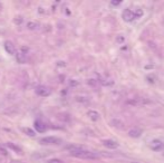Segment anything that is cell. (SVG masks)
<instances>
[{
  "instance_id": "6da1fadb",
  "label": "cell",
  "mask_w": 164,
  "mask_h": 163,
  "mask_svg": "<svg viewBox=\"0 0 164 163\" xmlns=\"http://www.w3.org/2000/svg\"><path fill=\"white\" fill-rule=\"evenodd\" d=\"M70 155L75 156V158H78V159H85V160H96L99 158V155L97 153L88 151V150H85V149L80 150V151H77V152H72Z\"/></svg>"
},
{
  "instance_id": "7a4b0ae2",
  "label": "cell",
  "mask_w": 164,
  "mask_h": 163,
  "mask_svg": "<svg viewBox=\"0 0 164 163\" xmlns=\"http://www.w3.org/2000/svg\"><path fill=\"white\" fill-rule=\"evenodd\" d=\"M62 142V139L57 136H45L39 140V143L43 145H58Z\"/></svg>"
},
{
  "instance_id": "3957f363",
  "label": "cell",
  "mask_w": 164,
  "mask_h": 163,
  "mask_svg": "<svg viewBox=\"0 0 164 163\" xmlns=\"http://www.w3.org/2000/svg\"><path fill=\"white\" fill-rule=\"evenodd\" d=\"M126 103L128 105H132V106H144V105H147V104L151 103V101L147 100V98H131V100H127Z\"/></svg>"
},
{
  "instance_id": "277c9868",
  "label": "cell",
  "mask_w": 164,
  "mask_h": 163,
  "mask_svg": "<svg viewBox=\"0 0 164 163\" xmlns=\"http://www.w3.org/2000/svg\"><path fill=\"white\" fill-rule=\"evenodd\" d=\"M149 146L151 150H153L155 152H159V151H161V150H163L164 149V143L161 141V140L155 139V140H152V141L150 142Z\"/></svg>"
},
{
  "instance_id": "5b68a950",
  "label": "cell",
  "mask_w": 164,
  "mask_h": 163,
  "mask_svg": "<svg viewBox=\"0 0 164 163\" xmlns=\"http://www.w3.org/2000/svg\"><path fill=\"white\" fill-rule=\"evenodd\" d=\"M122 17H123V20L126 22H131L133 21L135 19V15H134V11L131 10V9H125L122 14Z\"/></svg>"
},
{
  "instance_id": "8992f818",
  "label": "cell",
  "mask_w": 164,
  "mask_h": 163,
  "mask_svg": "<svg viewBox=\"0 0 164 163\" xmlns=\"http://www.w3.org/2000/svg\"><path fill=\"white\" fill-rule=\"evenodd\" d=\"M36 93H37V95H39V96L46 97L50 95L51 91L48 88V87H46V86H38L36 88Z\"/></svg>"
},
{
  "instance_id": "52a82bcc",
  "label": "cell",
  "mask_w": 164,
  "mask_h": 163,
  "mask_svg": "<svg viewBox=\"0 0 164 163\" xmlns=\"http://www.w3.org/2000/svg\"><path fill=\"white\" fill-rule=\"evenodd\" d=\"M103 145L107 149H111V150H115L120 146V144L117 143L116 141H114V140H103Z\"/></svg>"
},
{
  "instance_id": "ba28073f",
  "label": "cell",
  "mask_w": 164,
  "mask_h": 163,
  "mask_svg": "<svg viewBox=\"0 0 164 163\" xmlns=\"http://www.w3.org/2000/svg\"><path fill=\"white\" fill-rule=\"evenodd\" d=\"M4 46H5L6 52H7L8 54H10V55H16V48H15V46H14V44H12L10 40L5 41Z\"/></svg>"
},
{
  "instance_id": "9c48e42d",
  "label": "cell",
  "mask_w": 164,
  "mask_h": 163,
  "mask_svg": "<svg viewBox=\"0 0 164 163\" xmlns=\"http://www.w3.org/2000/svg\"><path fill=\"white\" fill-rule=\"evenodd\" d=\"M87 116L92 120V121H94V122H96V121H98V120H99V113H98V112L94 111V110L88 111L87 112Z\"/></svg>"
},
{
  "instance_id": "30bf717a",
  "label": "cell",
  "mask_w": 164,
  "mask_h": 163,
  "mask_svg": "<svg viewBox=\"0 0 164 163\" xmlns=\"http://www.w3.org/2000/svg\"><path fill=\"white\" fill-rule=\"evenodd\" d=\"M35 129L37 130V132L43 133V132H45V131H46V125H45L44 123L41 122L40 120H38V121H36V122H35Z\"/></svg>"
},
{
  "instance_id": "8fae6325",
  "label": "cell",
  "mask_w": 164,
  "mask_h": 163,
  "mask_svg": "<svg viewBox=\"0 0 164 163\" xmlns=\"http://www.w3.org/2000/svg\"><path fill=\"white\" fill-rule=\"evenodd\" d=\"M128 135L131 137L136 139V137H140L142 135V131L139 130V129H131V130L128 131Z\"/></svg>"
},
{
  "instance_id": "7c38bea8",
  "label": "cell",
  "mask_w": 164,
  "mask_h": 163,
  "mask_svg": "<svg viewBox=\"0 0 164 163\" xmlns=\"http://www.w3.org/2000/svg\"><path fill=\"white\" fill-rule=\"evenodd\" d=\"M16 59L17 62H19L20 64H24L26 62V56L24 53H18V54H16Z\"/></svg>"
},
{
  "instance_id": "4fadbf2b",
  "label": "cell",
  "mask_w": 164,
  "mask_h": 163,
  "mask_svg": "<svg viewBox=\"0 0 164 163\" xmlns=\"http://www.w3.org/2000/svg\"><path fill=\"white\" fill-rule=\"evenodd\" d=\"M6 146L7 148H9V149H11V150H14L15 152H17V153H19L21 150H20V148H18V146H16L14 143H11V142H8V143H6Z\"/></svg>"
},
{
  "instance_id": "5bb4252c",
  "label": "cell",
  "mask_w": 164,
  "mask_h": 163,
  "mask_svg": "<svg viewBox=\"0 0 164 163\" xmlns=\"http://www.w3.org/2000/svg\"><path fill=\"white\" fill-rule=\"evenodd\" d=\"M21 131L25 134L29 135V136H35V132H34L31 129H29V127H24V129H21Z\"/></svg>"
},
{
  "instance_id": "9a60e30c",
  "label": "cell",
  "mask_w": 164,
  "mask_h": 163,
  "mask_svg": "<svg viewBox=\"0 0 164 163\" xmlns=\"http://www.w3.org/2000/svg\"><path fill=\"white\" fill-rule=\"evenodd\" d=\"M27 28L30 30H35L38 28V24H37V22H34V21H29L27 24Z\"/></svg>"
},
{
  "instance_id": "2e32d148",
  "label": "cell",
  "mask_w": 164,
  "mask_h": 163,
  "mask_svg": "<svg viewBox=\"0 0 164 163\" xmlns=\"http://www.w3.org/2000/svg\"><path fill=\"white\" fill-rule=\"evenodd\" d=\"M102 84L104 86H113L114 85V81H113V79H103Z\"/></svg>"
},
{
  "instance_id": "e0dca14e",
  "label": "cell",
  "mask_w": 164,
  "mask_h": 163,
  "mask_svg": "<svg viewBox=\"0 0 164 163\" xmlns=\"http://www.w3.org/2000/svg\"><path fill=\"white\" fill-rule=\"evenodd\" d=\"M134 15H135V18H141L143 16V10L142 9H137L136 11H134Z\"/></svg>"
},
{
  "instance_id": "ac0fdd59",
  "label": "cell",
  "mask_w": 164,
  "mask_h": 163,
  "mask_svg": "<svg viewBox=\"0 0 164 163\" xmlns=\"http://www.w3.org/2000/svg\"><path fill=\"white\" fill-rule=\"evenodd\" d=\"M47 163H64V161H62L60 159H50L48 160Z\"/></svg>"
},
{
  "instance_id": "d6986e66",
  "label": "cell",
  "mask_w": 164,
  "mask_h": 163,
  "mask_svg": "<svg viewBox=\"0 0 164 163\" xmlns=\"http://www.w3.org/2000/svg\"><path fill=\"white\" fill-rule=\"evenodd\" d=\"M76 101H78V102H87V98H86V97L77 96V97H76Z\"/></svg>"
},
{
  "instance_id": "ffe728a7",
  "label": "cell",
  "mask_w": 164,
  "mask_h": 163,
  "mask_svg": "<svg viewBox=\"0 0 164 163\" xmlns=\"http://www.w3.org/2000/svg\"><path fill=\"white\" fill-rule=\"evenodd\" d=\"M0 154H2V155H7L8 153L4 148H1V146H0Z\"/></svg>"
},
{
  "instance_id": "44dd1931",
  "label": "cell",
  "mask_w": 164,
  "mask_h": 163,
  "mask_svg": "<svg viewBox=\"0 0 164 163\" xmlns=\"http://www.w3.org/2000/svg\"><path fill=\"white\" fill-rule=\"evenodd\" d=\"M15 22L17 24V25H18V24H21V22H22V18H21V17H16Z\"/></svg>"
},
{
  "instance_id": "7402d4cb",
  "label": "cell",
  "mask_w": 164,
  "mask_h": 163,
  "mask_svg": "<svg viewBox=\"0 0 164 163\" xmlns=\"http://www.w3.org/2000/svg\"><path fill=\"white\" fill-rule=\"evenodd\" d=\"M10 163H26V162H24L21 160H12Z\"/></svg>"
},
{
  "instance_id": "603a6c76",
  "label": "cell",
  "mask_w": 164,
  "mask_h": 163,
  "mask_svg": "<svg viewBox=\"0 0 164 163\" xmlns=\"http://www.w3.org/2000/svg\"><path fill=\"white\" fill-rule=\"evenodd\" d=\"M120 4H121V1H112V2H111L112 6H118Z\"/></svg>"
},
{
  "instance_id": "cb8c5ba5",
  "label": "cell",
  "mask_w": 164,
  "mask_h": 163,
  "mask_svg": "<svg viewBox=\"0 0 164 163\" xmlns=\"http://www.w3.org/2000/svg\"><path fill=\"white\" fill-rule=\"evenodd\" d=\"M117 40H118V41H124V37H118V38H117Z\"/></svg>"
},
{
  "instance_id": "d4e9b609",
  "label": "cell",
  "mask_w": 164,
  "mask_h": 163,
  "mask_svg": "<svg viewBox=\"0 0 164 163\" xmlns=\"http://www.w3.org/2000/svg\"><path fill=\"white\" fill-rule=\"evenodd\" d=\"M163 156H164V149H163Z\"/></svg>"
},
{
  "instance_id": "484cf974",
  "label": "cell",
  "mask_w": 164,
  "mask_h": 163,
  "mask_svg": "<svg viewBox=\"0 0 164 163\" xmlns=\"http://www.w3.org/2000/svg\"><path fill=\"white\" fill-rule=\"evenodd\" d=\"M134 163H136V162H134Z\"/></svg>"
}]
</instances>
